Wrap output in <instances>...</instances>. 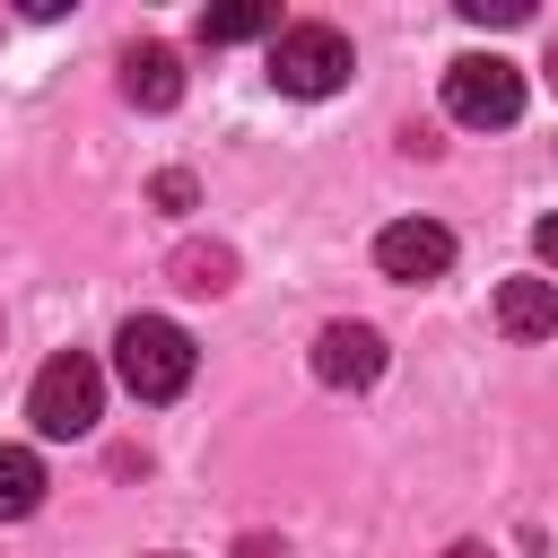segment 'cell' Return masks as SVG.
I'll return each mask as SVG.
<instances>
[{
  "label": "cell",
  "mask_w": 558,
  "mask_h": 558,
  "mask_svg": "<svg viewBox=\"0 0 558 558\" xmlns=\"http://www.w3.org/2000/svg\"><path fill=\"white\" fill-rule=\"evenodd\" d=\"M192 331L183 323H166V314H131L122 331H113V375L131 384V401H174L183 384H192Z\"/></svg>",
  "instance_id": "1"
},
{
  "label": "cell",
  "mask_w": 558,
  "mask_h": 558,
  "mask_svg": "<svg viewBox=\"0 0 558 558\" xmlns=\"http://www.w3.org/2000/svg\"><path fill=\"white\" fill-rule=\"evenodd\" d=\"M349 70H357V52H349V35L323 26V17H296V26L270 35V87H279V96H340Z\"/></svg>",
  "instance_id": "2"
},
{
  "label": "cell",
  "mask_w": 558,
  "mask_h": 558,
  "mask_svg": "<svg viewBox=\"0 0 558 558\" xmlns=\"http://www.w3.org/2000/svg\"><path fill=\"white\" fill-rule=\"evenodd\" d=\"M96 410H105V375H96V357H78V349H61V357H44L35 366V384H26V418H35V436H87L96 427Z\"/></svg>",
  "instance_id": "3"
},
{
  "label": "cell",
  "mask_w": 558,
  "mask_h": 558,
  "mask_svg": "<svg viewBox=\"0 0 558 558\" xmlns=\"http://www.w3.org/2000/svg\"><path fill=\"white\" fill-rule=\"evenodd\" d=\"M445 113L471 122V131H506V122L523 113V70H514L506 52H462V61L445 70Z\"/></svg>",
  "instance_id": "4"
},
{
  "label": "cell",
  "mask_w": 558,
  "mask_h": 558,
  "mask_svg": "<svg viewBox=\"0 0 558 558\" xmlns=\"http://www.w3.org/2000/svg\"><path fill=\"white\" fill-rule=\"evenodd\" d=\"M375 270L401 279V288H427V279L453 270V235H445L436 218H392V227L375 235Z\"/></svg>",
  "instance_id": "5"
},
{
  "label": "cell",
  "mask_w": 558,
  "mask_h": 558,
  "mask_svg": "<svg viewBox=\"0 0 558 558\" xmlns=\"http://www.w3.org/2000/svg\"><path fill=\"white\" fill-rule=\"evenodd\" d=\"M314 375H323L331 392H366V384L384 375V331H366V323H323Z\"/></svg>",
  "instance_id": "6"
},
{
  "label": "cell",
  "mask_w": 558,
  "mask_h": 558,
  "mask_svg": "<svg viewBox=\"0 0 558 558\" xmlns=\"http://www.w3.org/2000/svg\"><path fill=\"white\" fill-rule=\"evenodd\" d=\"M122 96H131L140 113H166V105L183 96V61H174V44H131V52H122Z\"/></svg>",
  "instance_id": "7"
},
{
  "label": "cell",
  "mask_w": 558,
  "mask_h": 558,
  "mask_svg": "<svg viewBox=\"0 0 558 558\" xmlns=\"http://www.w3.org/2000/svg\"><path fill=\"white\" fill-rule=\"evenodd\" d=\"M497 331L506 340H549L558 331V288L549 279H506L497 288Z\"/></svg>",
  "instance_id": "8"
},
{
  "label": "cell",
  "mask_w": 558,
  "mask_h": 558,
  "mask_svg": "<svg viewBox=\"0 0 558 558\" xmlns=\"http://www.w3.org/2000/svg\"><path fill=\"white\" fill-rule=\"evenodd\" d=\"M44 506V462L26 445H0V523H26Z\"/></svg>",
  "instance_id": "9"
},
{
  "label": "cell",
  "mask_w": 558,
  "mask_h": 558,
  "mask_svg": "<svg viewBox=\"0 0 558 558\" xmlns=\"http://www.w3.org/2000/svg\"><path fill=\"white\" fill-rule=\"evenodd\" d=\"M174 288H192V296L235 288V253H227V244H183V253H174Z\"/></svg>",
  "instance_id": "10"
},
{
  "label": "cell",
  "mask_w": 558,
  "mask_h": 558,
  "mask_svg": "<svg viewBox=\"0 0 558 558\" xmlns=\"http://www.w3.org/2000/svg\"><path fill=\"white\" fill-rule=\"evenodd\" d=\"M244 35H279V9H209L201 17V44H244Z\"/></svg>",
  "instance_id": "11"
},
{
  "label": "cell",
  "mask_w": 558,
  "mask_h": 558,
  "mask_svg": "<svg viewBox=\"0 0 558 558\" xmlns=\"http://www.w3.org/2000/svg\"><path fill=\"white\" fill-rule=\"evenodd\" d=\"M462 17H471V26H514L523 0H462Z\"/></svg>",
  "instance_id": "12"
},
{
  "label": "cell",
  "mask_w": 558,
  "mask_h": 558,
  "mask_svg": "<svg viewBox=\"0 0 558 558\" xmlns=\"http://www.w3.org/2000/svg\"><path fill=\"white\" fill-rule=\"evenodd\" d=\"M532 244H541V262H549V270H558V209H549V218H541V227H532Z\"/></svg>",
  "instance_id": "13"
},
{
  "label": "cell",
  "mask_w": 558,
  "mask_h": 558,
  "mask_svg": "<svg viewBox=\"0 0 558 558\" xmlns=\"http://www.w3.org/2000/svg\"><path fill=\"white\" fill-rule=\"evenodd\" d=\"M235 558H288V549H279V541H270V532H253V541H244V549H235Z\"/></svg>",
  "instance_id": "14"
},
{
  "label": "cell",
  "mask_w": 558,
  "mask_h": 558,
  "mask_svg": "<svg viewBox=\"0 0 558 558\" xmlns=\"http://www.w3.org/2000/svg\"><path fill=\"white\" fill-rule=\"evenodd\" d=\"M445 558H488V549H480V541H453V549H445Z\"/></svg>",
  "instance_id": "15"
},
{
  "label": "cell",
  "mask_w": 558,
  "mask_h": 558,
  "mask_svg": "<svg viewBox=\"0 0 558 558\" xmlns=\"http://www.w3.org/2000/svg\"><path fill=\"white\" fill-rule=\"evenodd\" d=\"M549 87H558V44H549Z\"/></svg>",
  "instance_id": "16"
},
{
  "label": "cell",
  "mask_w": 558,
  "mask_h": 558,
  "mask_svg": "<svg viewBox=\"0 0 558 558\" xmlns=\"http://www.w3.org/2000/svg\"><path fill=\"white\" fill-rule=\"evenodd\" d=\"M157 558H174V549H157Z\"/></svg>",
  "instance_id": "17"
}]
</instances>
